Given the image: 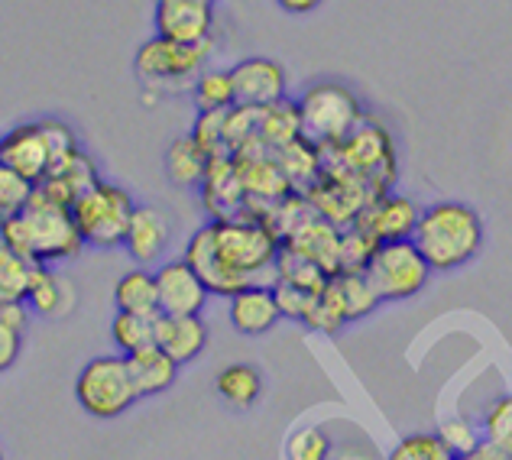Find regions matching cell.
<instances>
[{"label": "cell", "mask_w": 512, "mask_h": 460, "mask_svg": "<svg viewBox=\"0 0 512 460\" xmlns=\"http://www.w3.org/2000/svg\"><path fill=\"white\" fill-rule=\"evenodd\" d=\"M276 4L286 13H312L321 4V0H276Z\"/></svg>", "instance_id": "cell-39"}, {"label": "cell", "mask_w": 512, "mask_h": 460, "mask_svg": "<svg viewBox=\"0 0 512 460\" xmlns=\"http://www.w3.org/2000/svg\"><path fill=\"white\" fill-rule=\"evenodd\" d=\"M269 286H273L276 305H279V315H282V318H289V321H299V324H302L318 292L295 289V286H289V282H276V279L269 282Z\"/></svg>", "instance_id": "cell-36"}, {"label": "cell", "mask_w": 512, "mask_h": 460, "mask_svg": "<svg viewBox=\"0 0 512 460\" xmlns=\"http://www.w3.org/2000/svg\"><path fill=\"white\" fill-rule=\"evenodd\" d=\"M224 127H227V111H208V114H198L195 130L188 133V137H192L211 159L214 156H231L227 153Z\"/></svg>", "instance_id": "cell-34"}, {"label": "cell", "mask_w": 512, "mask_h": 460, "mask_svg": "<svg viewBox=\"0 0 512 460\" xmlns=\"http://www.w3.org/2000/svg\"><path fill=\"white\" fill-rule=\"evenodd\" d=\"M419 214L422 208L415 205L412 198L386 192V195H376L370 205L360 211V218L354 224L360 230H367L376 243H393V240H412Z\"/></svg>", "instance_id": "cell-14"}, {"label": "cell", "mask_w": 512, "mask_h": 460, "mask_svg": "<svg viewBox=\"0 0 512 460\" xmlns=\"http://www.w3.org/2000/svg\"><path fill=\"white\" fill-rule=\"evenodd\" d=\"M195 104L198 114L208 111H231L234 107V81L227 69H211L195 78Z\"/></svg>", "instance_id": "cell-29"}, {"label": "cell", "mask_w": 512, "mask_h": 460, "mask_svg": "<svg viewBox=\"0 0 512 460\" xmlns=\"http://www.w3.org/2000/svg\"><path fill=\"white\" fill-rule=\"evenodd\" d=\"M111 341L120 357H133V354H140V350L156 347V318L117 311L111 321Z\"/></svg>", "instance_id": "cell-26"}, {"label": "cell", "mask_w": 512, "mask_h": 460, "mask_svg": "<svg viewBox=\"0 0 512 460\" xmlns=\"http://www.w3.org/2000/svg\"><path fill=\"white\" fill-rule=\"evenodd\" d=\"M302 324L308 331H318V334H338L350 324L341 302H338V295H334V289H331V279H328V286L315 295V302H312V308H308Z\"/></svg>", "instance_id": "cell-31"}, {"label": "cell", "mask_w": 512, "mask_h": 460, "mask_svg": "<svg viewBox=\"0 0 512 460\" xmlns=\"http://www.w3.org/2000/svg\"><path fill=\"white\" fill-rule=\"evenodd\" d=\"M363 273H367L373 292L380 295V302H409L435 276L412 240L380 243Z\"/></svg>", "instance_id": "cell-9"}, {"label": "cell", "mask_w": 512, "mask_h": 460, "mask_svg": "<svg viewBox=\"0 0 512 460\" xmlns=\"http://www.w3.org/2000/svg\"><path fill=\"white\" fill-rule=\"evenodd\" d=\"M78 150V137L62 120H36V124L13 127L0 140V162L26 182L43 185L65 159Z\"/></svg>", "instance_id": "cell-4"}, {"label": "cell", "mask_w": 512, "mask_h": 460, "mask_svg": "<svg viewBox=\"0 0 512 460\" xmlns=\"http://www.w3.org/2000/svg\"><path fill=\"white\" fill-rule=\"evenodd\" d=\"M321 159H331L334 166L357 175V179L370 188L373 195H386L389 185L396 179V153H393V137L386 133L380 120L363 117L354 127V133L334 150L321 153Z\"/></svg>", "instance_id": "cell-6"}, {"label": "cell", "mask_w": 512, "mask_h": 460, "mask_svg": "<svg viewBox=\"0 0 512 460\" xmlns=\"http://www.w3.org/2000/svg\"><path fill=\"white\" fill-rule=\"evenodd\" d=\"M127 367H130V380L137 386V396L140 399H150V396H163L175 386L179 380V363H172L159 347L150 350H140V354L127 357Z\"/></svg>", "instance_id": "cell-19"}, {"label": "cell", "mask_w": 512, "mask_h": 460, "mask_svg": "<svg viewBox=\"0 0 512 460\" xmlns=\"http://www.w3.org/2000/svg\"><path fill=\"white\" fill-rule=\"evenodd\" d=\"M26 308L33 315L59 318L72 308V289L65 286L62 276L52 266H33L30 289H26Z\"/></svg>", "instance_id": "cell-22"}, {"label": "cell", "mask_w": 512, "mask_h": 460, "mask_svg": "<svg viewBox=\"0 0 512 460\" xmlns=\"http://www.w3.org/2000/svg\"><path fill=\"white\" fill-rule=\"evenodd\" d=\"M231 72L234 81V107H253V111H266L279 101H286L289 78L286 69L276 59L253 56L237 62Z\"/></svg>", "instance_id": "cell-11"}, {"label": "cell", "mask_w": 512, "mask_h": 460, "mask_svg": "<svg viewBox=\"0 0 512 460\" xmlns=\"http://www.w3.org/2000/svg\"><path fill=\"white\" fill-rule=\"evenodd\" d=\"M114 305L124 315H143L159 318V292H156V273L153 269L133 266L114 286Z\"/></svg>", "instance_id": "cell-20"}, {"label": "cell", "mask_w": 512, "mask_h": 460, "mask_svg": "<svg viewBox=\"0 0 512 460\" xmlns=\"http://www.w3.org/2000/svg\"><path fill=\"white\" fill-rule=\"evenodd\" d=\"M211 26V0H156V36L192 46L211 39Z\"/></svg>", "instance_id": "cell-15"}, {"label": "cell", "mask_w": 512, "mask_h": 460, "mask_svg": "<svg viewBox=\"0 0 512 460\" xmlns=\"http://www.w3.org/2000/svg\"><path fill=\"white\" fill-rule=\"evenodd\" d=\"M0 460H4V451H0Z\"/></svg>", "instance_id": "cell-41"}, {"label": "cell", "mask_w": 512, "mask_h": 460, "mask_svg": "<svg viewBox=\"0 0 512 460\" xmlns=\"http://www.w3.org/2000/svg\"><path fill=\"white\" fill-rule=\"evenodd\" d=\"M33 188H36L33 182H26L23 175H17L0 162V221L20 214L26 208V201H30Z\"/></svg>", "instance_id": "cell-35"}, {"label": "cell", "mask_w": 512, "mask_h": 460, "mask_svg": "<svg viewBox=\"0 0 512 460\" xmlns=\"http://www.w3.org/2000/svg\"><path fill=\"white\" fill-rule=\"evenodd\" d=\"M480 435L496 451H503L512 460V392L496 396L480 418Z\"/></svg>", "instance_id": "cell-27"}, {"label": "cell", "mask_w": 512, "mask_h": 460, "mask_svg": "<svg viewBox=\"0 0 512 460\" xmlns=\"http://www.w3.org/2000/svg\"><path fill=\"white\" fill-rule=\"evenodd\" d=\"M208 344H211V328L201 315H192V318L159 315L156 318V347L163 350L172 363H179V367L195 363L208 350Z\"/></svg>", "instance_id": "cell-17"}, {"label": "cell", "mask_w": 512, "mask_h": 460, "mask_svg": "<svg viewBox=\"0 0 512 460\" xmlns=\"http://www.w3.org/2000/svg\"><path fill=\"white\" fill-rule=\"evenodd\" d=\"M331 460H376L373 454H354V451H350V454H341L338 448H334V457Z\"/></svg>", "instance_id": "cell-40"}, {"label": "cell", "mask_w": 512, "mask_h": 460, "mask_svg": "<svg viewBox=\"0 0 512 460\" xmlns=\"http://www.w3.org/2000/svg\"><path fill=\"white\" fill-rule=\"evenodd\" d=\"M30 276H33V266L26 260H20L17 253L7 250L4 243H0V308L26 302Z\"/></svg>", "instance_id": "cell-30"}, {"label": "cell", "mask_w": 512, "mask_h": 460, "mask_svg": "<svg viewBox=\"0 0 512 460\" xmlns=\"http://www.w3.org/2000/svg\"><path fill=\"white\" fill-rule=\"evenodd\" d=\"M133 211H137V201H133L127 188L101 179L72 205V221L85 247L114 250L124 247Z\"/></svg>", "instance_id": "cell-8"}, {"label": "cell", "mask_w": 512, "mask_h": 460, "mask_svg": "<svg viewBox=\"0 0 512 460\" xmlns=\"http://www.w3.org/2000/svg\"><path fill=\"white\" fill-rule=\"evenodd\" d=\"M75 402L85 415L101 418V422L127 415L140 402L137 386L130 380L127 357L120 354L91 357L75 376Z\"/></svg>", "instance_id": "cell-7"}, {"label": "cell", "mask_w": 512, "mask_h": 460, "mask_svg": "<svg viewBox=\"0 0 512 460\" xmlns=\"http://www.w3.org/2000/svg\"><path fill=\"white\" fill-rule=\"evenodd\" d=\"M214 43L205 39V43H172V39L153 36L137 49V75L150 85H179V81L198 78L205 72V62L211 56Z\"/></svg>", "instance_id": "cell-10"}, {"label": "cell", "mask_w": 512, "mask_h": 460, "mask_svg": "<svg viewBox=\"0 0 512 460\" xmlns=\"http://www.w3.org/2000/svg\"><path fill=\"white\" fill-rule=\"evenodd\" d=\"M295 107H299L302 140L318 146L321 153L341 146L363 120L357 94L341 81H318V85L305 88Z\"/></svg>", "instance_id": "cell-5"}, {"label": "cell", "mask_w": 512, "mask_h": 460, "mask_svg": "<svg viewBox=\"0 0 512 460\" xmlns=\"http://www.w3.org/2000/svg\"><path fill=\"white\" fill-rule=\"evenodd\" d=\"M0 243L30 266H52L85 250L72 221V208L56 205L36 188L20 214L0 221Z\"/></svg>", "instance_id": "cell-1"}, {"label": "cell", "mask_w": 512, "mask_h": 460, "mask_svg": "<svg viewBox=\"0 0 512 460\" xmlns=\"http://www.w3.org/2000/svg\"><path fill=\"white\" fill-rule=\"evenodd\" d=\"M331 289H334V295H338V302H341L350 324L373 315V311L383 305L380 295L373 292L367 273H334Z\"/></svg>", "instance_id": "cell-25"}, {"label": "cell", "mask_w": 512, "mask_h": 460, "mask_svg": "<svg viewBox=\"0 0 512 460\" xmlns=\"http://www.w3.org/2000/svg\"><path fill=\"white\" fill-rule=\"evenodd\" d=\"M208 162H211V156L201 150L192 137H179V140H172L169 153H166V172L175 185L198 188L208 175Z\"/></svg>", "instance_id": "cell-23"}, {"label": "cell", "mask_w": 512, "mask_h": 460, "mask_svg": "<svg viewBox=\"0 0 512 460\" xmlns=\"http://www.w3.org/2000/svg\"><path fill=\"white\" fill-rule=\"evenodd\" d=\"M214 389L231 409L247 412L263 399V373L253 363H227L214 376Z\"/></svg>", "instance_id": "cell-21"}, {"label": "cell", "mask_w": 512, "mask_h": 460, "mask_svg": "<svg viewBox=\"0 0 512 460\" xmlns=\"http://www.w3.org/2000/svg\"><path fill=\"white\" fill-rule=\"evenodd\" d=\"M435 435L441 438V444H444V448H448L454 457H461V454H467V451H474L477 444L483 441L480 425H477V422H470L467 415H448V418H444V422L438 425Z\"/></svg>", "instance_id": "cell-33"}, {"label": "cell", "mask_w": 512, "mask_h": 460, "mask_svg": "<svg viewBox=\"0 0 512 460\" xmlns=\"http://www.w3.org/2000/svg\"><path fill=\"white\" fill-rule=\"evenodd\" d=\"M227 321L244 337H263L282 321L273 286H247L227 299Z\"/></svg>", "instance_id": "cell-18"}, {"label": "cell", "mask_w": 512, "mask_h": 460, "mask_svg": "<svg viewBox=\"0 0 512 460\" xmlns=\"http://www.w3.org/2000/svg\"><path fill=\"white\" fill-rule=\"evenodd\" d=\"M334 438L325 425H299L286 438V460H331Z\"/></svg>", "instance_id": "cell-28"}, {"label": "cell", "mask_w": 512, "mask_h": 460, "mask_svg": "<svg viewBox=\"0 0 512 460\" xmlns=\"http://www.w3.org/2000/svg\"><path fill=\"white\" fill-rule=\"evenodd\" d=\"M23 344H26V331L13 328V324L0 318V373L17 367V360L23 357Z\"/></svg>", "instance_id": "cell-37"}, {"label": "cell", "mask_w": 512, "mask_h": 460, "mask_svg": "<svg viewBox=\"0 0 512 460\" xmlns=\"http://www.w3.org/2000/svg\"><path fill=\"white\" fill-rule=\"evenodd\" d=\"M454 460H509L503 451H496L493 444H487V441H480L474 451H467V454H461V457H454Z\"/></svg>", "instance_id": "cell-38"}, {"label": "cell", "mask_w": 512, "mask_h": 460, "mask_svg": "<svg viewBox=\"0 0 512 460\" xmlns=\"http://www.w3.org/2000/svg\"><path fill=\"white\" fill-rule=\"evenodd\" d=\"M483 237H487V227H483L480 211L470 208L467 201L444 198L422 208L412 243L425 256L431 273H451L483 250Z\"/></svg>", "instance_id": "cell-2"}, {"label": "cell", "mask_w": 512, "mask_h": 460, "mask_svg": "<svg viewBox=\"0 0 512 460\" xmlns=\"http://www.w3.org/2000/svg\"><path fill=\"white\" fill-rule=\"evenodd\" d=\"M182 260L201 279V286H205L211 295H218V299H231V295H237L240 289L250 286L247 279H240L237 273H231V269H227V263L221 260L218 243H214L211 224L198 227L195 234L188 237L185 250H182Z\"/></svg>", "instance_id": "cell-13"}, {"label": "cell", "mask_w": 512, "mask_h": 460, "mask_svg": "<svg viewBox=\"0 0 512 460\" xmlns=\"http://www.w3.org/2000/svg\"><path fill=\"white\" fill-rule=\"evenodd\" d=\"M211 230L221 260L231 273L247 279L250 286H269L263 276H273L276 256L282 250V237L273 224L266 218H253V214H237L227 221H211Z\"/></svg>", "instance_id": "cell-3"}, {"label": "cell", "mask_w": 512, "mask_h": 460, "mask_svg": "<svg viewBox=\"0 0 512 460\" xmlns=\"http://www.w3.org/2000/svg\"><path fill=\"white\" fill-rule=\"evenodd\" d=\"M386 460H454V454L444 448L435 431H412L393 444Z\"/></svg>", "instance_id": "cell-32"}, {"label": "cell", "mask_w": 512, "mask_h": 460, "mask_svg": "<svg viewBox=\"0 0 512 460\" xmlns=\"http://www.w3.org/2000/svg\"><path fill=\"white\" fill-rule=\"evenodd\" d=\"M295 140H302V124H299V107L295 101H279L273 107H266L260 114V143L263 150L279 153L282 146H289Z\"/></svg>", "instance_id": "cell-24"}, {"label": "cell", "mask_w": 512, "mask_h": 460, "mask_svg": "<svg viewBox=\"0 0 512 460\" xmlns=\"http://www.w3.org/2000/svg\"><path fill=\"white\" fill-rule=\"evenodd\" d=\"M169 237H172V227H169L166 214L150 205H137V211H133V218H130V227H127V237H124V250L137 266L150 269V266L163 263Z\"/></svg>", "instance_id": "cell-16"}, {"label": "cell", "mask_w": 512, "mask_h": 460, "mask_svg": "<svg viewBox=\"0 0 512 460\" xmlns=\"http://www.w3.org/2000/svg\"><path fill=\"white\" fill-rule=\"evenodd\" d=\"M156 292H159V315L169 318H192L205 315L211 292L201 286V279L185 266V260H163L156 269Z\"/></svg>", "instance_id": "cell-12"}]
</instances>
